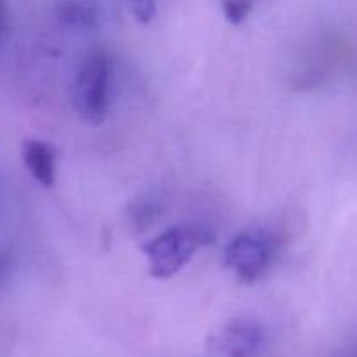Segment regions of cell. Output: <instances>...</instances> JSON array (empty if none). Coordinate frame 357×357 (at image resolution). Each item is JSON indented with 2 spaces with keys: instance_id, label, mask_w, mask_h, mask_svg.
I'll list each match as a JSON object with an SVG mask.
<instances>
[{
  "instance_id": "obj_1",
  "label": "cell",
  "mask_w": 357,
  "mask_h": 357,
  "mask_svg": "<svg viewBox=\"0 0 357 357\" xmlns=\"http://www.w3.org/2000/svg\"><path fill=\"white\" fill-rule=\"evenodd\" d=\"M208 243H211L209 234L201 227L178 225L143 244L142 251L149 261L150 275L169 279L192 260L199 248Z\"/></svg>"
},
{
  "instance_id": "obj_2",
  "label": "cell",
  "mask_w": 357,
  "mask_h": 357,
  "mask_svg": "<svg viewBox=\"0 0 357 357\" xmlns=\"http://www.w3.org/2000/svg\"><path fill=\"white\" fill-rule=\"evenodd\" d=\"M112 65L103 51H94L80 63L73 80V107L82 121L101 124L110 107Z\"/></svg>"
},
{
  "instance_id": "obj_3",
  "label": "cell",
  "mask_w": 357,
  "mask_h": 357,
  "mask_svg": "<svg viewBox=\"0 0 357 357\" xmlns=\"http://www.w3.org/2000/svg\"><path fill=\"white\" fill-rule=\"evenodd\" d=\"M225 267L244 284H253L272 261V244L261 232H244L234 237L223 251Z\"/></svg>"
},
{
  "instance_id": "obj_4",
  "label": "cell",
  "mask_w": 357,
  "mask_h": 357,
  "mask_svg": "<svg viewBox=\"0 0 357 357\" xmlns=\"http://www.w3.org/2000/svg\"><path fill=\"white\" fill-rule=\"evenodd\" d=\"M215 344L227 357H253L264 345V330L255 319L239 317L222 328Z\"/></svg>"
},
{
  "instance_id": "obj_5",
  "label": "cell",
  "mask_w": 357,
  "mask_h": 357,
  "mask_svg": "<svg viewBox=\"0 0 357 357\" xmlns=\"http://www.w3.org/2000/svg\"><path fill=\"white\" fill-rule=\"evenodd\" d=\"M21 159L30 176L40 187L51 188L56 183V149L42 139H24L21 143Z\"/></svg>"
},
{
  "instance_id": "obj_6",
  "label": "cell",
  "mask_w": 357,
  "mask_h": 357,
  "mask_svg": "<svg viewBox=\"0 0 357 357\" xmlns=\"http://www.w3.org/2000/svg\"><path fill=\"white\" fill-rule=\"evenodd\" d=\"M58 16L77 30H91L98 23V9L87 0H65L58 6Z\"/></svg>"
},
{
  "instance_id": "obj_7",
  "label": "cell",
  "mask_w": 357,
  "mask_h": 357,
  "mask_svg": "<svg viewBox=\"0 0 357 357\" xmlns=\"http://www.w3.org/2000/svg\"><path fill=\"white\" fill-rule=\"evenodd\" d=\"M251 0H223L222 9L227 21L232 24H241L251 13Z\"/></svg>"
},
{
  "instance_id": "obj_8",
  "label": "cell",
  "mask_w": 357,
  "mask_h": 357,
  "mask_svg": "<svg viewBox=\"0 0 357 357\" xmlns=\"http://www.w3.org/2000/svg\"><path fill=\"white\" fill-rule=\"evenodd\" d=\"M126 3L132 17L142 24L152 23L157 14L155 0H126Z\"/></svg>"
},
{
  "instance_id": "obj_9",
  "label": "cell",
  "mask_w": 357,
  "mask_h": 357,
  "mask_svg": "<svg viewBox=\"0 0 357 357\" xmlns=\"http://www.w3.org/2000/svg\"><path fill=\"white\" fill-rule=\"evenodd\" d=\"M10 272V260L6 253L0 251V282H3V279L9 275Z\"/></svg>"
}]
</instances>
